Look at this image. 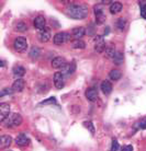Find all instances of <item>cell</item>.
I'll use <instances>...</instances> for the list:
<instances>
[{
	"label": "cell",
	"instance_id": "6da1fadb",
	"mask_svg": "<svg viewBox=\"0 0 146 151\" xmlns=\"http://www.w3.org/2000/svg\"><path fill=\"white\" fill-rule=\"evenodd\" d=\"M66 13L71 19L83 20L88 17V7L85 4H70L66 9Z\"/></svg>",
	"mask_w": 146,
	"mask_h": 151
},
{
	"label": "cell",
	"instance_id": "7a4b0ae2",
	"mask_svg": "<svg viewBox=\"0 0 146 151\" xmlns=\"http://www.w3.org/2000/svg\"><path fill=\"white\" fill-rule=\"evenodd\" d=\"M22 116L18 113H12L2 122V124L4 125V127L7 128H12V127H17L22 124Z\"/></svg>",
	"mask_w": 146,
	"mask_h": 151
},
{
	"label": "cell",
	"instance_id": "3957f363",
	"mask_svg": "<svg viewBox=\"0 0 146 151\" xmlns=\"http://www.w3.org/2000/svg\"><path fill=\"white\" fill-rule=\"evenodd\" d=\"M94 15H96V23L97 24H103L105 22V20H107L103 7H102L101 4H97V6H94Z\"/></svg>",
	"mask_w": 146,
	"mask_h": 151
},
{
	"label": "cell",
	"instance_id": "277c9868",
	"mask_svg": "<svg viewBox=\"0 0 146 151\" xmlns=\"http://www.w3.org/2000/svg\"><path fill=\"white\" fill-rule=\"evenodd\" d=\"M69 41H70V34L67 32H58L53 37V42L55 45H62Z\"/></svg>",
	"mask_w": 146,
	"mask_h": 151
},
{
	"label": "cell",
	"instance_id": "5b68a950",
	"mask_svg": "<svg viewBox=\"0 0 146 151\" xmlns=\"http://www.w3.org/2000/svg\"><path fill=\"white\" fill-rule=\"evenodd\" d=\"M13 48L17 52H19V53L25 52L26 48H28V41H26V38L23 37V36L15 38V42H13Z\"/></svg>",
	"mask_w": 146,
	"mask_h": 151
},
{
	"label": "cell",
	"instance_id": "8992f818",
	"mask_svg": "<svg viewBox=\"0 0 146 151\" xmlns=\"http://www.w3.org/2000/svg\"><path fill=\"white\" fill-rule=\"evenodd\" d=\"M94 50L97 53H102L103 50H105V37L101 35H97L94 38Z\"/></svg>",
	"mask_w": 146,
	"mask_h": 151
},
{
	"label": "cell",
	"instance_id": "52a82bcc",
	"mask_svg": "<svg viewBox=\"0 0 146 151\" xmlns=\"http://www.w3.org/2000/svg\"><path fill=\"white\" fill-rule=\"evenodd\" d=\"M10 110H11V107H10L9 103H0V122L1 123L11 114L10 113Z\"/></svg>",
	"mask_w": 146,
	"mask_h": 151
},
{
	"label": "cell",
	"instance_id": "ba28073f",
	"mask_svg": "<svg viewBox=\"0 0 146 151\" xmlns=\"http://www.w3.org/2000/svg\"><path fill=\"white\" fill-rule=\"evenodd\" d=\"M31 142L30 138L26 136V134L24 132H21L19 134L17 138H15V145L17 146H19V147H26V146H29Z\"/></svg>",
	"mask_w": 146,
	"mask_h": 151
},
{
	"label": "cell",
	"instance_id": "9c48e42d",
	"mask_svg": "<svg viewBox=\"0 0 146 151\" xmlns=\"http://www.w3.org/2000/svg\"><path fill=\"white\" fill-rule=\"evenodd\" d=\"M67 64L68 63L66 61V59H65L64 57H60V56L55 57L52 60V63H51V65H52V67L54 69H62V70L66 67Z\"/></svg>",
	"mask_w": 146,
	"mask_h": 151
},
{
	"label": "cell",
	"instance_id": "30bf717a",
	"mask_svg": "<svg viewBox=\"0 0 146 151\" xmlns=\"http://www.w3.org/2000/svg\"><path fill=\"white\" fill-rule=\"evenodd\" d=\"M51 37H52V34H51V30H49V27H46V29L42 31H38V40L41 43H47L51 40Z\"/></svg>",
	"mask_w": 146,
	"mask_h": 151
},
{
	"label": "cell",
	"instance_id": "8fae6325",
	"mask_svg": "<svg viewBox=\"0 0 146 151\" xmlns=\"http://www.w3.org/2000/svg\"><path fill=\"white\" fill-rule=\"evenodd\" d=\"M54 86L57 88V89H63L64 86H65V76L62 73V72H55L54 75Z\"/></svg>",
	"mask_w": 146,
	"mask_h": 151
},
{
	"label": "cell",
	"instance_id": "7c38bea8",
	"mask_svg": "<svg viewBox=\"0 0 146 151\" xmlns=\"http://www.w3.org/2000/svg\"><path fill=\"white\" fill-rule=\"evenodd\" d=\"M33 24L35 29H38V31H42L46 29V19L43 15H38L33 21Z\"/></svg>",
	"mask_w": 146,
	"mask_h": 151
},
{
	"label": "cell",
	"instance_id": "4fadbf2b",
	"mask_svg": "<svg viewBox=\"0 0 146 151\" xmlns=\"http://www.w3.org/2000/svg\"><path fill=\"white\" fill-rule=\"evenodd\" d=\"M86 98L88 101L90 102H94V101H97L98 98H99V94H98V90L96 88H89L88 90L86 91Z\"/></svg>",
	"mask_w": 146,
	"mask_h": 151
},
{
	"label": "cell",
	"instance_id": "5bb4252c",
	"mask_svg": "<svg viewBox=\"0 0 146 151\" xmlns=\"http://www.w3.org/2000/svg\"><path fill=\"white\" fill-rule=\"evenodd\" d=\"M75 71H76V63L75 61H71V63H68V64L66 65V67H65L60 72H62L65 77H69V76H71Z\"/></svg>",
	"mask_w": 146,
	"mask_h": 151
},
{
	"label": "cell",
	"instance_id": "9a60e30c",
	"mask_svg": "<svg viewBox=\"0 0 146 151\" xmlns=\"http://www.w3.org/2000/svg\"><path fill=\"white\" fill-rule=\"evenodd\" d=\"M85 34H86V29L84 27H75L74 30L71 31V36L75 40H81V37H84Z\"/></svg>",
	"mask_w": 146,
	"mask_h": 151
},
{
	"label": "cell",
	"instance_id": "2e32d148",
	"mask_svg": "<svg viewBox=\"0 0 146 151\" xmlns=\"http://www.w3.org/2000/svg\"><path fill=\"white\" fill-rule=\"evenodd\" d=\"M24 86H25V82L22 78L15 79V81L12 84V90H13V92H21L24 89Z\"/></svg>",
	"mask_w": 146,
	"mask_h": 151
},
{
	"label": "cell",
	"instance_id": "e0dca14e",
	"mask_svg": "<svg viewBox=\"0 0 146 151\" xmlns=\"http://www.w3.org/2000/svg\"><path fill=\"white\" fill-rule=\"evenodd\" d=\"M12 72H13V76H15L17 79H20L25 73V69L23 68L22 66H20V65H15V67L12 68Z\"/></svg>",
	"mask_w": 146,
	"mask_h": 151
},
{
	"label": "cell",
	"instance_id": "ac0fdd59",
	"mask_svg": "<svg viewBox=\"0 0 146 151\" xmlns=\"http://www.w3.org/2000/svg\"><path fill=\"white\" fill-rule=\"evenodd\" d=\"M101 90H102V92L105 93V95H109L111 92H112V89H113V87H112V83L110 82V81H108V80H105V81H102V83H101Z\"/></svg>",
	"mask_w": 146,
	"mask_h": 151
},
{
	"label": "cell",
	"instance_id": "d6986e66",
	"mask_svg": "<svg viewBox=\"0 0 146 151\" xmlns=\"http://www.w3.org/2000/svg\"><path fill=\"white\" fill-rule=\"evenodd\" d=\"M12 144V138L7 135H2L1 136V149H6L9 148Z\"/></svg>",
	"mask_w": 146,
	"mask_h": 151
},
{
	"label": "cell",
	"instance_id": "ffe728a7",
	"mask_svg": "<svg viewBox=\"0 0 146 151\" xmlns=\"http://www.w3.org/2000/svg\"><path fill=\"white\" fill-rule=\"evenodd\" d=\"M109 10L111 12V14H116V13H119L122 10V4L118 2V1H114L112 4H110Z\"/></svg>",
	"mask_w": 146,
	"mask_h": 151
},
{
	"label": "cell",
	"instance_id": "44dd1931",
	"mask_svg": "<svg viewBox=\"0 0 146 151\" xmlns=\"http://www.w3.org/2000/svg\"><path fill=\"white\" fill-rule=\"evenodd\" d=\"M71 47L75 49H84L86 47V43L83 40H74L71 42Z\"/></svg>",
	"mask_w": 146,
	"mask_h": 151
},
{
	"label": "cell",
	"instance_id": "7402d4cb",
	"mask_svg": "<svg viewBox=\"0 0 146 151\" xmlns=\"http://www.w3.org/2000/svg\"><path fill=\"white\" fill-rule=\"evenodd\" d=\"M109 77H110V79L113 80V81H118V80L121 79V77H122V73H121L120 70H118V69H112L110 73H109Z\"/></svg>",
	"mask_w": 146,
	"mask_h": 151
},
{
	"label": "cell",
	"instance_id": "603a6c76",
	"mask_svg": "<svg viewBox=\"0 0 146 151\" xmlns=\"http://www.w3.org/2000/svg\"><path fill=\"white\" fill-rule=\"evenodd\" d=\"M29 55H30V57L32 58V59H38V57H40V55H41V50H40V48H38V47H36V46H33V47L31 48Z\"/></svg>",
	"mask_w": 146,
	"mask_h": 151
},
{
	"label": "cell",
	"instance_id": "cb8c5ba5",
	"mask_svg": "<svg viewBox=\"0 0 146 151\" xmlns=\"http://www.w3.org/2000/svg\"><path fill=\"white\" fill-rule=\"evenodd\" d=\"M116 55V50L113 47H107L105 48V57L109 59H113Z\"/></svg>",
	"mask_w": 146,
	"mask_h": 151
},
{
	"label": "cell",
	"instance_id": "d4e9b609",
	"mask_svg": "<svg viewBox=\"0 0 146 151\" xmlns=\"http://www.w3.org/2000/svg\"><path fill=\"white\" fill-rule=\"evenodd\" d=\"M112 60H113V63H114L115 65L123 64V60H124L123 54L121 53V52H116V55L114 56V58H113Z\"/></svg>",
	"mask_w": 146,
	"mask_h": 151
},
{
	"label": "cell",
	"instance_id": "484cf974",
	"mask_svg": "<svg viewBox=\"0 0 146 151\" xmlns=\"http://www.w3.org/2000/svg\"><path fill=\"white\" fill-rule=\"evenodd\" d=\"M126 24H127L126 20L123 19V18H120V19L116 21V27H118L119 30H121V31H123L124 29L126 27Z\"/></svg>",
	"mask_w": 146,
	"mask_h": 151
},
{
	"label": "cell",
	"instance_id": "4316f807",
	"mask_svg": "<svg viewBox=\"0 0 146 151\" xmlns=\"http://www.w3.org/2000/svg\"><path fill=\"white\" fill-rule=\"evenodd\" d=\"M15 31H18V32H21V33H23V32L28 31V25H26L24 22L17 23V25H15Z\"/></svg>",
	"mask_w": 146,
	"mask_h": 151
},
{
	"label": "cell",
	"instance_id": "83f0119b",
	"mask_svg": "<svg viewBox=\"0 0 146 151\" xmlns=\"http://www.w3.org/2000/svg\"><path fill=\"white\" fill-rule=\"evenodd\" d=\"M135 128L137 129H146V117L142 118L139 122H137L136 124H135Z\"/></svg>",
	"mask_w": 146,
	"mask_h": 151
},
{
	"label": "cell",
	"instance_id": "f1b7e54d",
	"mask_svg": "<svg viewBox=\"0 0 146 151\" xmlns=\"http://www.w3.org/2000/svg\"><path fill=\"white\" fill-rule=\"evenodd\" d=\"M139 7H141V17L146 20V1H139Z\"/></svg>",
	"mask_w": 146,
	"mask_h": 151
},
{
	"label": "cell",
	"instance_id": "f546056e",
	"mask_svg": "<svg viewBox=\"0 0 146 151\" xmlns=\"http://www.w3.org/2000/svg\"><path fill=\"white\" fill-rule=\"evenodd\" d=\"M13 93V90L12 88H4V90H1V93H0V96H4V95H11Z\"/></svg>",
	"mask_w": 146,
	"mask_h": 151
},
{
	"label": "cell",
	"instance_id": "4dcf8cb0",
	"mask_svg": "<svg viewBox=\"0 0 146 151\" xmlns=\"http://www.w3.org/2000/svg\"><path fill=\"white\" fill-rule=\"evenodd\" d=\"M84 126H85L86 128L89 129L91 134H94V126L92 125L91 122H85V123H84Z\"/></svg>",
	"mask_w": 146,
	"mask_h": 151
},
{
	"label": "cell",
	"instance_id": "1f68e13d",
	"mask_svg": "<svg viewBox=\"0 0 146 151\" xmlns=\"http://www.w3.org/2000/svg\"><path fill=\"white\" fill-rule=\"evenodd\" d=\"M119 150V142H118V140L112 139V145H111V148H110V151H118Z\"/></svg>",
	"mask_w": 146,
	"mask_h": 151
},
{
	"label": "cell",
	"instance_id": "d6a6232c",
	"mask_svg": "<svg viewBox=\"0 0 146 151\" xmlns=\"http://www.w3.org/2000/svg\"><path fill=\"white\" fill-rule=\"evenodd\" d=\"M51 103H56V100H55V98H49V100H46V101H43V102L41 103V104H51Z\"/></svg>",
	"mask_w": 146,
	"mask_h": 151
},
{
	"label": "cell",
	"instance_id": "836d02e7",
	"mask_svg": "<svg viewBox=\"0 0 146 151\" xmlns=\"http://www.w3.org/2000/svg\"><path fill=\"white\" fill-rule=\"evenodd\" d=\"M100 2H101V4H112L114 1H113V0H101Z\"/></svg>",
	"mask_w": 146,
	"mask_h": 151
},
{
	"label": "cell",
	"instance_id": "e575fe53",
	"mask_svg": "<svg viewBox=\"0 0 146 151\" xmlns=\"http://www.w3.org/2000/svg\"><path fill=\"white\" fill-rule=\"evenodd\" d=\"M123 151H133V147L132 146H125L123 148Z\"/></svg>",
	"mask_w": 146,
	"mask_h": 151
},
{
	"label": "cell",
	"instance_id": "d590c367",
	"mask_svg": "<svg viewBox=\"0 0 146 151\" xmlns=\"http://www.w3.org/2000/svg\"><path fill=\"white\" fill-rule=\"evenodd\" d=\"M4 66H6V61L2 59V60H1V67H4Z\"/></svg>",
	"mask_w": 146,
	"mask_h": 151
}]
</instances>
